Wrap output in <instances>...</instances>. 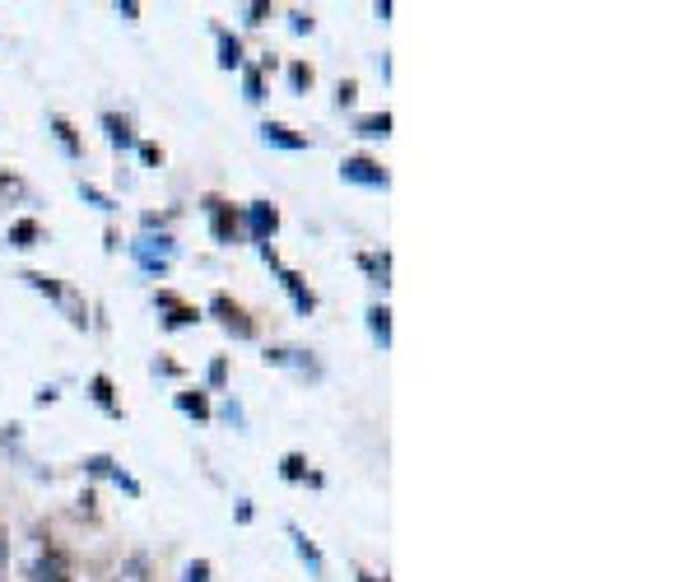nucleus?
Segmentation results:
<instances>
[{
	"instance_id": "obj_30",
	"label": "nucleus",
	"mask_w": 698,
	"mask_h": 582,
	"mask_svg": "<svg viewBox=\"0 0 698 582\" xmlns=\"http://www.w3.org/2000/svg\"><path fill=\"white\" fill-rule=\"evenodd\" d=\"M80 196H84V201H94L98 210H117V201H112V196H103L94 182H80Z\"/></svg>"
},
{
	"instance_id": "obj_22",
	"label": "nucleus",
	"mask_w": 698,
	"mask_h": 582,
	"mask_svg": "<svg viewBox=\"0 0 698 582\" xmlns=\"http://www.w3.org/2000/svg\"><path fill=\"white\" fill-rule=\"evenodd\" d=\"M177 410H182V415H191V420H210V415H215V410H210V401H205V392H177Z\"/></svg>"
},
{
	"instance_id": "obj_10",
	"label": "nucleus",
	"mask_w": 698,
	"mask_h": 582,
	"mask_svg": "<svg viewBox=\"0 0 698 582\" xmlns=\"http://www.w3.org/2000/svg\"><path fill=\"white\" fill-rule=\"evenodd\" d=\"M261 140L270 149H284V154H303L308 149V136H298L294 126H284V122H261Z\"/></svg>"
},
{
	"instance_id": "obj_1",
	"label": "nucleus",
	"mask_w": 698,
	"mask_h": 582,
	"mask_svg": "<svg viewBox=\"0 0 698 582\" xmlns=\"http://www.w3.org/2000/svg\"><path fill=\"white\" fill-rule=\"evenodd\" d=\"M70 578H75V564H70L66 550L47 536V541L38 545V555L28 559V582H70Z\"/></svg>"
},
{
	"instance_id": "obj_24",
	"label": "nucleus",
	"mask_w": 698,
	"mask_h": 582,
	"mask_svg": "<svg viewBox=\"0 0 698 582\" xmlns=\"http://www.w3.org/2000/svg\"><path fill=\"white\" fill-rule=\"evenodd\" d=\"M205 387H210V392H224V387H229V354H215V359H210V368H205Z\"/></svg>"
},
{
	"instance_id": "obj_35",
	"label": "nucleus",
	"mask_w": 698,
	"mask_h": 582,
	"mask_svg": "<svg viewBox=\"0 0 698 582\" xmlns=\"http://www.w3.org/2000/svg\"><path fill=\"white\" fill-rule=\"evenodd\" d=\"M112 10H117L121 19H131V24H135V14H140V5H135V0H117V5H112Z\"/></svg>"
},
{
	"instance_id": "obj_11",
	"label": "nucleus",
	"mask_w": 698,
	"mask_h": 582,
	"mask_svg": "<svg viewBox=\"0 0 698 582\" xmlns=\"http://www.w3.org/2000/svg\"><path fill=\"white\" fill-rule=\"evenodd\" d=\"M261 364H266V368H298V373L322 378V364H312L308 350H266V354H261Z\"/></svg>"
},
{
	"instance_id": "obj_28",
	"label": "nucleus",
	"mask_w": 698,
	"mask_h": 582,
	"mask_svg": "<svg viewBox=\"0 0 698 582\" xmlns=\"http://www.w3.org/2000/svg\"><path fill=\"white\" fill-rule=\"evenodd\" d=\"M210 573H215L210 559H191L187 569H182V582H210Z\"/></svg>"
},
{
	"instance_id": "obj_13",
	"label": "nucleus",
	"mask_w": 698,
	"mask_h": 582,
	"mask_svg": "<svg viewBox=\"0 0 698 582\" xmlns=\"http://www.w3.org/2000/svg\"><path fill=\"white\" fill-rule=\"evenodd\" d=\"M5 243L10 247H19V252H28V247H38L42 243V224L33 215H24V219H14L10 229H5Z\"/></svg>"
},
{
	"instance_id": "obj_19",
	"label": "nucleus",
	"mask_w": 698,
	"mask_h": 582,
	"mask_svg": "<svg viewBox=\"0 0 698 582\" xmlns=\"http://www.w3.org/2000/svg\"><path fill=\"white\" fill-rule=\"evenodd\" d=\"M284 80H289V94H308L312 84H317V70H312L308 61H289V66H284Z\"/></svg>"
},
{
	"instance_id": "obj_32",
	"label": "nucleus",
	"mask_w": 698,
	"mask_h": 582,
	"mask_svg": "<svg viewBox=\"0 0 698 582\" xmlns=\"http://www.w3.org/2000/svg\"><path fill=\"white\" fill-rule=\"evenodd\" d=\"M135 149H140V159H145L149 168H159V163H163V149H159V145H149V140H135Z\"/></svg>"
},
{
	"instance_id": "obj_36",
	"label": "nucleus",
	"mask_w": 698,
	"mask_h": 582,
	"mask_svg": "<svg viewBox=\"0 0 698 582\" xmlns=\"http://www.w3.org/2000/svg\"><path fill=\"white\" fill-rule=\"evenodd\" d=\"M233 517H238V522H242V527H247V522H252V503H247V499H238V508H233Z\"/></svg>"
},
{
	"instance_id": "obj_21",
	"label": "nucleus",
	"mask_w": 698,
	"mask_h": 582,
	"mask_svg": "<svg viewBox=\"0 0 698 582\" xmlns=\"http://www.w3.org/2000/svg\"><path fill=\"white\" fill-rule=\"evenodd\" d=\"M368 326H373V340L387 350L391 345V308L387 303H373V308H368Z\"/></svg>"
},
{
	"instance_id": "obj_6",
	"label": "nucleus",
	"mask_w": 698,
	"mask_h": 582,
	"mask_svg": "<svg viewBox=\"0 0 698 582\" xmlns=\"http://www.w3.org/2000/svg\"><path fill=\"white\" fill-rule=\"evenodd\" d=\"M340 177L354 182V187H368V191H387L391 187V173L377 159H368V154H345V159H340Z\"/></svg>"
},
{
	"instance_id": "obj_14",
	"label": "nucleus",
	"mask_w": 698,
	"mask_h": 582,
	"mask_svg": "<svg viewBox=\"0 0 698 582\" xmlns=\"http://www.w3.org/2000/svg\"><path fill=\"white\" fill-rule=\"evenodd\" d=\"M215 47H219V66H224V70H242V66H247L238 33H229V28H215Z\"/></svg>"
},
{
	"instance_id": "obj_2",
	"label": "nucleus",
	"mask_w": 698,
	"mask_h": 582,
	"mask_svg": "<svg viewBox=\"0 0 698 582\" xmlns=\"http://www.w3.org/2000/svg\"><path fill=\"white\" fill-rule=\"evenodd\" d=\"M131 257L140 261L149 275H168V266L177 261V243L168 233H140L131 243Z\"/></svg>"
},
{
	"instance_id": "obj_31",
	"label": "nucleus",
	"mask_w": 698,
	"mask_h": 582,
	"mask_svg": "<svg viewBox=\"0 0 698 582\" xmlns=\"http://www.w3.org/2000/svg\"><path fill=\"white\" fill-rule=\"evenodd\" d=\"M336 103H340V108H354V103H359V84H354V80H340Z\"/></svg>"
},
{
	"instance_id": "obj_7",
	"label": "nucleus",
	"mask_w": 698,
	"mask_h": 582,
	"mask_svg": "<svg viewBox=\"0 0 698 582\" xmlns=\"http://www.w3.org/2000/svg\"><path fill=\"white\" fill-rule=\"evenodd\" d=\"M154 308L163 312V331H182V326H196V322L205 317L201 308L182 303V298H177L173 289H159V294H154Z\"/></svg>"
},
{
	"instance_id": "obj_37",
	"label": "nucleus",
	"mask_w": 698,
	"mask_h": 582,
	"mask_svg": "<svg viewBox=\"0 0 698 582\" xmlns=\"http://www.w3.org/2000/svg\"><path fill=\"white\" fill-rule=\"evenodd\" d=\"M373 14H377V19H382V24H387V19H391V0H377V5H373Z\"/></svg>"
},
{
	"instance_id": "obj_39",
	"label": "nucleus",
	"mask_w": 698,
	"mask_h": 582,
	"mask_svg": "<svg viewBox=\"0 0 698 582\" xmlns=\"http://www.w3.org/2000/svg\"><path fill=\"white\" fill-rule=\"evenodd\" d=\"M354 582H387V578H382V573H368V569H359V578H354Z\"/></svg>"
},
{
	"instance_id": "obj_38",
	"label": "nucleus",
	"mask_w": 698,
	"mask_h": 582,
	"mask_svg": "<svg viewBox=\"0 0 698 582\" xmlns=\"http://www.w3.org/2000/svg\"><path fill=\"white\" fill-rule=\"evenodd\" d=\"M224 420L238 424V429H242V410H238V406H224Z\"/></svg>"
},
{
	"instance_id": "obj_3",
	"label": "nucleus",
	"mask_w": 698,
	"mask_h": 582,
	"mask_svg": "<svg viewBox=\"0 0 698 582\" xmlns=\"http://www.w3.org/2000/svg\"><path fill=\"white\" fill-rule=\"evenodd\" d=\"M205 312H210V317H219V326H224L229 336H238V340H256V322L247 317V308H242L238 298H229V294H210Z\"/></svg>"
},
{
	"instance_id": "obj_33",
	"label": "nucleus",
	"mask_w": 698,
	"mask_h": 582,
	"mask_svg": "<svg viewBox=\"0 0 698 582\" xmlns=\"http://www.w3.org/2000/svg\"><path fill=\"white\" fill-rule=\"evenodd\" d=\"M154 373H159V378H182V364H173V359H154Z\"/></svg>"
},
{
	"instance_id": "obj_16",
	"label": "nucleus",
	"mask_w": 698,
	"mask_h": 582,
	"mask_svg": "<svg viewBox=\"0 0 698 582\" xmlns=\"http://www.w3.org/2000/svg\"><path fill=\"white\" fill-rule=\"evenodd\" d=\"M359 266L368 271V280H373L377 289H387V285H391V252H363Z\"/></svg>"
},
{
	"instance_id": "obj_5",
	"label": "nucleus",
	"mask_w": 698,
	"mask_h": 582,
	"mask_svg": "<svg viewBox=\"0 0 698 582\" xmlns=\"http://www.w3.org/2000/svg\"><path fill=\"white\" fill-rule=\"evenodd\" d=\"M242 233H247L256 247L275 243V233H280V210L270 201H247L242 205Z\"/></svg>"
},
{
	"instance_id": "obj_4",
	"label": "nucleus",
	"mask_w": 698,
	"mask_h": 582,
	"mask_svg": "<svg viewBox=\"0 0 698 582\" xmlns=\"http://www.w3.org/2000/svg\"><path fill=\"white\" fill-rule=\"evenodd\" d=\"M205 215H210V233H215L219 247H233L242 238V210H233V201L224 196H205Z\"/></svg>"
},
{
	"instance_id": "obj_15",
	"label": "nucleus",
	"mask_w": 698,
	"mask_h": 582,
	"mask_svg": "<svg viewBox=\"0 0 698 582\" xmlns=\"http://www.w3.org/2000/svg\"><path fill=\"white\" fill-rule=\"evenodd\" d=\"M47 126H52L56 145L66 149V159H84V145H80V136H75V126H70V117H61V112H52V117H47Z\"/></svg>"
},
{
	"instance_id": "obj_20",
	"label": "nucleus",
	"mask_w": 698,
	"mask_h": 582,
	"mask_svg": "<svg viewBox=\"0 0 698 582\" xmlns=\"http://www.w3.org/2000/svg\"><path fill=\"white\" fill-rule=\"evenodd\" d=\"M24 285H33L38 294H47L52 303H66V285L56 275H42V271H24Z\"/></svg>"
},
{
	"instance_id": "obj_26",
	"label": "nucleus",
	"mask_w": 698,
	"mask_h": 582,
	"mask_svg": "<svg viewBox=\"0 0 698 582\" xmlns=\"http://www.w3.org/2000/svg\"><path fill=\"white\" fill-rule=\"evenodd\" d=\"M270 19V0H252V5H242V24L247 28H261Z\"/></svg>"
},
{
	"instance_id": "obj_29",
	"label": "nucleus",
	"mask_w": 698,
	"mask_h": 582,
	"mask_svg": "<svg viewBox=\"0 0 698 582\" xmlns=\"http://www.w3.org/2000/svg\"><path fill=\"white\" fill-rule=\"evenodd\" d=\"M312 28H317L312 10H289V33H298V38H303V33H312Z\"/></svg>"
},
{
	"instance_id": "obj_25",
	"label": "nucleus",
	"mask_w": 698,
	"mask_h": 582,
	"mask_svg": "<svg viewBox=\"0 0 698 582\" xmlns=\"http://www.w3.org/2000/svg\"><path fill=\"white\" fill-rule=\"evenodd\" d=\"M280 475L289 480V485L308 480V457H303V452H284V457H280Z\"/></svg>"
},
{
	"instance_id": "obj_18",
	"label": "nucleus",
	"mask_w": 698,
	"mask_h": 582,
	"mask_svg": "<svg viewBox=\"0 0 698 582\" xmlns=\"http://www.w3.org/2000/svg\"><path fill=\"white\" fill-rule=\"evenodd\" d=\"M354 136H363V140H387V136H391V112H368V117H359V122H354Z\"/></svg>"
},
{
	"instance_id": "obj_8",
	"label": "nucleus",
	"mask_w": 698,
	"mask_h": 582,
	"mask_svg": "<svg viewBox=\"0 0 698 582\" xmlns=\"http://www.w3.org/2000/svg\"><path fill=\"white\" fill-rule=\"evenodd\" d=\"M275 271H280V289L289 294V303H294L298 317H312V312H317V294L308 289V280H303L298 271H289V266H275Z\"/></svg>"
},
{
	"instance_id": "obj_17",
	"label": "nucleus",
	"mask_w": 698,
	"mask_h": 582,
	"mask_svg": "<svg viewBox=\"0 0 698 582\" xmlns=\"http://www.w3.org/2000/svg\"><path fill=\"white\" fill-rule=\"evenodd\" d=\"M103 126H108V145L117 149H135V131H131V122L126 117H117V112H103Z\"/></svg>"
},
{
	"instance_id": "obj_23",
	"label": "nucleus",
	"mask_w": 698,
	"mask_h": 582,
	"mask_svg": "<svg viewBox=\"0 0 698 582\" xmlns=\"http://www.w3.org/2000/svg\"><path fill=\"white\" fill-rule=\"evenodd\" d=\"M242 98H247V103H261V98H266V70L261 66H242Z\"/></svg>"
},
{
	"instance_id": "obj_27",
	"label": "nucleus",
	"mask_w": 698,
	"mask_h": 582,
	"mask_svg": "<svg viewBox=\"0 0 698 582\" xmlns=\"http://www.w3.org/2000/svg\"><path fill=\"white\" fill-rule=\"evenodd\" d=\"M84 471H89V475H108V480H112V471H117V461H112L108 452H94V457H84Z\"/></svg>"
},
{
	"instance_id": "obj_12",
	"label": "nucleus",
	"mask_w": 698,
	"mask_h": 582,
	"mask_svg": "<svg viewBox=\"0 0 698 582\" xmlns=\"http://www.w3.org/2000/svg\"><path fill=\"white\" fill-rule=\"evenodd\" d=\"M89 401H94L103 415H112V420H121V415H126V410H121V401H117V387H112L108 373H94V378H89Z\"/></svg>"
},
{
	"instance_id": "obj_9",
	"label": "nucleus",
	"mask_w": 698,
	"mask_h": 582,
	"mask_svg": "<svg viewBox=\"0 0 698 582\" xmlns=\"http://www.w3.org/2000/svg\"><path fill=\"white\" fill-rule=\"evenodd\" d=\"M289 541H294L298 559L308 564V573H312V578L322 582V578H326V555H322V550H317V541H308V531L298 527V522H289Z\"/></svg>"
},
{
	"instance_id": "obj_34",
	"label": "nucleus",
	"mask_w": 698,
	"mask_h": 582,
	"mask_svg": "<svg viewBox=\"0 0 698 582\" xmlns=\"http://www.w3.org/2000/svg\"><path fill=\"white\" fill-rule=\"evenodd\" d=\"M5 564H10V531L0 527V582H5Z\"/></svg>"
}]
</instances>
